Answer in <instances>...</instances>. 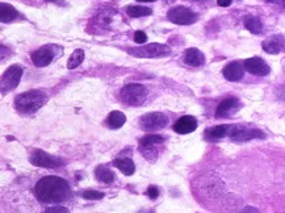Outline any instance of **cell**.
Instances as JSON below:
<instances>
[{
    "label": "cell",
    "mask_w": 285,
    "mask_h": 213,
    "mask_svg": "<svg viewBox=\"0 0 285 213\" xmlns=\"http://www.w3.org/2000/svg\"><path fill=\"white\" fill-rule=\"evenodd\" d=\"M34 191H36L37 199L41 203H48V204H57L66 201L71 195V190L67 181L54 175L45 177L38 180Z\"/></svg>",
    "instance_id": "cell-1"
},
{
    "label": "cell",
    "mask_w": 285,
    "mask_h": 213,
    "mask_svg": "<svg viewBox=\"0 0 285 213\" xmlns=\"http://www.w3.org/2000/svg\"><path fill=\"white\" fill-rule=\"evenodd\" d=\"M46 101H48V95L44 91L31 90L20 94L15 99V104L21 114L32 115L37 112L41 107H44Z\"/></svg>",
    "instance_id": "cell-2"
},
{
    "label": "cell",
    "mask_w": 285,
    "mask_h": 213,
    "mask_svg": "<svg viewBox=\"0 0 285 213\" xmlns=\"http://www.w3.org/2000/svg\"><path fill=\"white\" fill-rule=\"evenodd\" d=\"M147 98V90L145 86L138 84V83H131L127 84L121 90V100L127 105H141Z\"/></svg>",
    "instance_id": "cell-3"
},
{
    "label": "cell",
    "mask_w": 285,
    "mask_h": 213,
    "mask_svg": "<svg viewBox=\"0 0 285 213\" xmlns=\"http://www.w3.org/2000/svg\"><path fill=\"white\" fill-rule=\"evenodd\" d=\"M127 53L138 58H159L171 53V48L164 44H149L127 50Z\"/></svg>",
    "instance_id": "cell-4"
},
{
    "label": "cell",
    "mask_w": 285,
    "mask_h": 213,
    "mask_svg": "<svg viewBox=\"0 0 285 213\" xmlns=\"http://www.w3.org/2000/svg\"><path fill=\"white\" fill-rule=\"evenodd\" d=\"M167 17L170 21L177 25H190L197 21V15L188 7L177 5L168 11Z\"/></svg>",
    "instance_id": "cell-5"
},
{
    "label": "cell",
    "mask_w": 285,
    "mask_h": 213,
    "mask_svg": "<svg viewBox=\"0 0 285 213\" xmlns=\"http://www.w3.org/2000/svg\"><path fill=\"white\" fill-rule=\"evenodd\" d=\"M21 77H23V68L20 67L18 65H12L9 66L5 73L1 75V94L4 95L7 92H11L12 90H15L17 84L21 81Z\"/></svg>",
    "instance_id": "cell-6"
},
{
    "label": "cell",
    "mask_w": 285,
    "mask_h": 213,
    "mask_svg": "<svg viewBox=\"0 0 285 213\" xmlns=\"http://www.w3.org/2000/svg\"><path fill=\"white\" fill-rule=\"evenodd\" d=\"M31 164L37 166V167H44V168H57L63 166L64 162L62 159L57 158L54 155L48 154L44 150H34L31 155Z\"/></svg>",
    "instance_id": "cell-7"
},
{
    "label": "cell",
    "mask_w": 285,
    "mask_h": 213,
    "mask_svg": "<svg viewBox=\"0 0 285 213\" xmlns=\"http://www.w3.org/2000/svg\"><path fill=\"white\" fill-rule=\"evenodd\" d=\"M168 124V117L160 112H151L142 116L140 120L141 128L146 131H160Z\"/></svg>",
    "instance_id": "cell-8"
},
{
    "label": "cell",
    "mask_w": 285,
    "mask_h": 213,
    "mask_svg": "<svg viewBox=\"0 0 285 213\" xmlns=\"http://www.w3.org/2000/svg\"><path fill=\"white\" fill-rule=\"evenodd\" d=\"M227 137H230L233 141L240 142V141H249L253 140V138L264 137V134L258 129H250V128L238 127V125H229Z\"/></svg>",
    "instance_id": "cell-9"
},
{
    "label": "cell",
    "mask_w": 285,
    "mask_h": 213,
    "mask_svg": "<svg viewBox=\"0 0 285 213\" xmlns=\"http://www.w3.org/2000/svg\"><path fill=\"white\" fill-rule=\"evenodd\" d=\"M243 66L246 71H249L253 75H256V77H266L271 73V67L268 66L267 62L259 57L246 59L243 62Z\"/></svg>",
    "instance_id": "cell-10"
},
{
    "label": "cell",
    "mask_w": 285,
    "mask_h": 213,
    "mask_svg": "<svg viewBox=\"0 0 285 213\" xmlns=\"http://www.w3.org/2000/svg\"><path fill=\"white\" fill-rule=\"evenodd\" d=\"M32 62L36 65L37 67H45L48 65L51 64V61L54 58V51L51 46H42L36 51H33L31 54Z\"/></svg>",
    "instance_id": "cell-11"
},
{
    "label": "cell",
    "mask_w": 285,
    "mask_h": 213,
    "mask_svg": "<svg viewBox=\"0 0 285 213\" xmlns=\"http://www.w3.org/2000/svg\"><path fill=\"white\" fill-rule=\"evenodd\" d=\"M240 108L239 100L236 98H229V99L222 100L221 103L218 104L217 111H216V116L218 118H225L229 117L231 115H234Z\"/></svg>",
    "instance_id": "cell-12"
},
{
    "label": "cell",
    "mask_w": 285,
    "mask_h": 213,
    "mask_svg": "<svg viewBox=\"0 0 285 213\" xmlns=\"http://www.w3.org/2000/svg\"><path fill=\"white\" fill-rule=\"evenodd\" d=\"M222 74L226 81L229 82H238L243 78L244 74V66L240 62H231V64L226 65L223 70H222Z\"/></svg>",
    "instance_id": "cell-13"
},
{
    "label": "cell",
    "mask_w": 285,
    "mask_h": 213,
    "mask_svg": "<svg viewBox=\"0 0 285 213\" xmlns=\"http://www.w3.org/2000/svg\"><path fill=\"white\" fill-rule=\"evenodd\" d=\"M197 128V120L193 116H183L174 124V131L179 134H188L196 131Z\"/></svg>",
    "instance_id": "cell-14"
},
{
    "label": "cell",
    "mask_w": 285,
    "mask_h": 213,
    "mask_svg": "<svg viewBox=\"0 0 285 213\" xmlns=\"http://www.w3.org/2000/svg\"><path fill=\"white\" fill-rule=\"evenodd\" d=\"M163 141H164V138L162 136H158V134H147V136H145L141 140L140 144L142 154H145L146 158L150 159V157H151L150 153L154 151L153 149H154L155 146L163 144Z\"/></svg>",
    "instance_id": "cell-15"
},
{
    "label": "cell",
    "mask_w": 285,
    "mask_h": 213,
    "mask_svg": "<svg viewBox=\"0 0 285 213\" xmlns=\"http://www.w3.org/2000/svg\"><path fill=\"white\" fill-rule=\"evenodd\" d=\"M285 38L283 36H272L263 42V50L268 54H279L284 46Z\"/></svg>",
    "instance_id": "cell-16"
},
{
    "label": "cell",
    "mask_w": 285,
    "mask_h": 213,
    "mask_svg": "<svg viewBox=\"0 0 285 213\" xmlns=\"http://www.w3.org/2000/svg\"><path fill=\"white\" fill-rule=\"evenodd\" d=\"M184 62L192 67H200L205 64V55L196 48H190L184 51Z\"/></svg>",
    "instance_id": "cell-17"
},
{
    "label": "cell",
    "mask_w": 285,
    "mask_h": 213,
    "mask_svg": "<svg viewBox=\"0 0 285 213\" xmlns=\"http://www.w3.org/2000/svg\"><path fill=\"white\" fill-rule=\"evenodd\" d=\"M229 125H217V127H210L205 131V138L209 141H218L227 136Z\"/></svg>",
    "instance_id": "cell-18"
},
{
    "label": "cell",
    "mask_w": 285,
    "mask_h": 213,
    "mask_svg": "<svg viewBox=\"0 0 285 213\" xmlns=\"http://www.w3.org/2000/svg\"><path fill=\"white\" fill-rule=\"evenodd\" d=\"M113 164L122 172V174H124V175H127V177H130V175H133L134 171H136V164H134V162H133L130 158L114 159Z\"/></svg>",
    "instance_id": "cell-19"
},
{
    "label": "cell",
    "mask_w": 285,
    "mask_h": 213,
    "mask_svg": "<svg viewBox=\"0 0 285 213\" xmlns=\"http://www.w3.org/2000/svg\"><path fill=\"white\" fill-rule=\"evenodd\" d=\"M16 17H17V11L12 5L7 4V3L0 4V20H1V23L14 21Z\"/></svg>",
    "instance_id": "cell-20"
},
{
    "label": "cell",
    "mask_w": 285,
    "mask_h": 213,
    "mask_svg": "<svg viewBox=\"0 0 285 213\" xmlns=\"http://www.w3.org/2000/svg\"><path fill=\"white\" fill-rule=\"evenodd\" d=\"M244 27L253 34H260L263 32V24L258 17L255 16H247L244 18Z\"/></svg>",
    "instance_id": "cell-21"
},
{
    "label": "cell",
    "mask_w": 285,
    "mask_h": 213,
    "mask_svg": "<svg viewBox=\"0 0 285 213\" xmlns=\"http://www.w3.org/2000/svg\"><path fill=\"white\" fill-rule=\"evenodd\" d=\"M127 123V116L120 112V111H113L111 112L108 116V124L112 129H118L121 128L124 124Z\"/></svg>",
    "instance_id": "cell-22"
},
{
    "label": "cell",
    "mask_w": 285,
    "mask_h": 213,
    "mask_svg": "<svg viewBox=\"0 0 285 213\" xmlns=\"http://www.w3.org/2000/svg\"><path fill=\"white\" fill-rule=\"evenodd\" d=\"M127 14L133 18L143 17V16H150L153 11L143 5H129L127 8Z\"/></svg>",
    "instance_id": "cell-23"
},
{
    "label": "cell",
    "mask_w": 285,
    "mask_h": 213,
    "mask_svg": "<svg viewBox=\"0 0 285 213\" xmlns=\"http://www.w3.org/2000/svg\"><path fill=\"white\" fill-rule=\"evenodd\" d=\"M95 175L97 180L103 181V183H107V184H111V183H113L114 180L113 172L111 171V170H108V168L101 167V166H99V167L96 168Z\"/></svg>",
    "instance_id": "cell-24"
},
{
    "label": "cell",
    "mask_w": 285,
    "mask_h": 213,
    "mask_svg": "<svg viewBox=\"0 0 285 213\" xmlns=\"http://www.w3.org/2000/svg\"><path fill=\"white\" fill-rule=\"evenodd\" d=\"M83 61H84V51L81 49L74 50V53L70 55V58L67 61V68H70V70L77 68Z\"/></svg>",
    "instance_id": "cell-25"
},
{
    "label": "cell",
    "mask_w": 285,
    "mask_h": 213,
    "mask_svg": "<svg viewBox=\"0 0 285 213\" xmlns=\"http://www.w3.org/2000/svg\"><path fill=\"white\" fill-rule=\"evenodd\" d=\"M113 16H116V11L114 9H109L108 12H100L97 18H99V23L100 25H103V27H107L108 24H111L113 21Z\"/></svg>",
    "instance_id": "cell-26"
},
{
    "label": "cell",
    "mask_w": 285,
    "mask_h": 213,
    "mask_svg": "<svg viewBox=\"0 0 285 213\" xmlns=\"http://www.w3.org/2000/svg\"><path fill=\"white\" fill-rule=\"evenodd\" d=\"M104 197V194H101L99 191L94 190H87L83 192V199L86 200H100Z\"/></svg>",
    "instance_id": "cell-27"
},
{
    "label": "cell",
    "mask_w": 285,
    "mask_h": 213,
    "mask_svg": "<svg viewBox=\"0 0 285 213\" xmlns=\"http://www.w3.org/2000/svg\"><path fill=\"white\" fill-rule=\"evenodd\" d=\"M146 41H147V36H146L145 32H142V31H137V32L134 33V42H136V44L142 45V44H145Z\"/></svg>",
    "instance_id": "cell-28"
},
{
    "label": "cell",
    "mask_w": 285,
    "mask_h": 213,
    "mask_svg": "<svg viewBox=\"0 0 285 213\" xmlns=\"http://www.w3.org/2000/svg\"><path fill=\"white\" fill-rule=\"evenodd\" d=\"M42 213H70L68 212L67 208H64V207H50V208L45 209Z\"/></svg>",
    "instance_id": "cell-29"
},
{
    "label": "cell",
    "mask_w": 285,
    "mask_h": 213,
    "mask_svg": "<svg viewBox=\"0 0 285 213\" xmlns=\"http://www.w3.org/2000/svg\"><path fill=\"white\" fill-rule=\"evenodd\" d=\"M147 195L151 200H155L159 196V188L157 186H150L147 188Z\"/></svg>",
    "instance_id": "cell-30"
},
{
    "label": "cell",
    "mask_w": 285,
    "mask_h": 213,
    "mask_svg": "<svg viewBox=\"0 0 285 213\" xmlns=\"http://www.w3.org/2000/svg\"><path fill=\"white\" fill-rule=\"evenodd\" d=\"M239 213H260V212H259V209H256L255 207L249 205V207H244L243 209H240Z\"/></svg>",
    "instance_id": "cell-31"
},
{
    "label": "cell",
    "mask_w": 285,
    "mask_h": 213,
    "mask_svg": "<svg viewBox=\"0 0 285 213\" xmlns=\"http://www.w3.org/2000/svg\"><path fill=\"white\" fill-rule=\"evenodd\" d=\"M217 4L220 7H229L231 4V0H217Z\"/></svg>",
    "instance_id": "cell-32"
},
{
    "label": "cell",
    "mask_w": 285,
    "mask_h": 213,
    "mask_svg": "<svg viewBox=\"0 0 285 213\" xmlns=\"http://www.w3.org/2000/svg\"><path fill=\"white\" fill-rule=\"evenodd\" d=\"M137 1H141V3H154L155 0H137Z\"/></svg>",
    "instance_id": "cell-33"
},
{
    "label": "cell",
    "mask_w": 285,
    "mask_h": 213,
    "mask_svg": "<svg viewBox=\"0 0 285 213\" xmlns=\"http://www.w3.org/2000/svg\"><path fill=\"white\" fill-rule=\"evenodd\" d=\"M268 3H283L284 0H267Z\"/></svg>",
    "instance_id": "cell-34"
},
{
    "label": "cell",
    "mask_w": 285,
    "mask_h": 213,
    "mask_svg": "<svg viewBox=\"0 0 285 213\" xmlns=\"http://www.w3.org/2000/svg\"><path fill=\"white\" fill-rule=\"evenodd\" d=\"M48 1H49V0H48ZM53 1H54V3H59L61 0H53Z\"/></svg>",
    "instance_id": "cell-35"
},
{
    "label": "cell",
    "mask_w": 285,
    "mask_h": 213,
    "mask_svg": "<svg viewBox=\"0 0 285 213\" xmlns=\"http://www.w3.org/2000/svg\"><path fill=\"white\" fill-rule=\"evenodd\" d=\"M164 1H166V3H171L172 0H164Z\"/></svg>",
    "instance_id": "cell-36"
},
{
    "label": "cell",
    "mask_w": 285,
    "mask_h": 213,
    "mask_svg": "<svg viewBox=\"0 0 285 213\" xmlns=\"http://www.w3.org/2000/svg\"><path fill=\"white\" fill-rule=\"evenodd\" d=\"M196 1H205V0H196Z\"/></svg>",
    "instance_id": "cell-37"
},
{
    "label": "cell",
    "mask_w": 285,
    "mask_h": 213,
    "mask_svg": "<svg viewBox=\"0 0 285 213\" xmlns=\"http://www.w3.org/2000/svg\"><path fill=\"white\" fill-rule=\"evenodd\" d=\"M283 4H284V5H285V0H284V1H283Z\"/></svg>",
    "instance_id": "cell-38"
}]
</instances>
